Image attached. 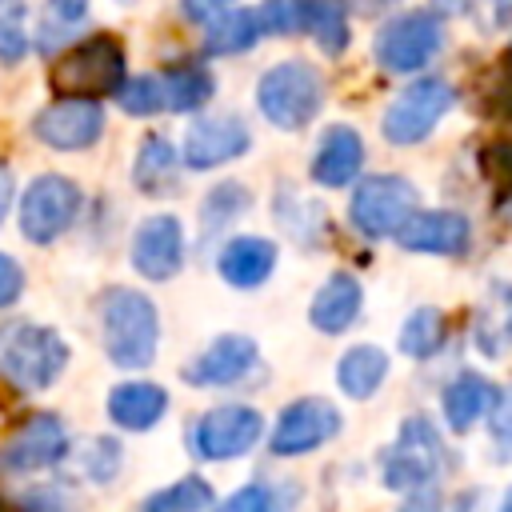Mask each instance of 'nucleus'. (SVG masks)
<instances>
[{
    "label": "nucleus",
    "mask_w": 512,
    "mask_h": 512,
    "mask_svg": "<svg viewBox=\"0 0 512 512\" xmlns=\"http://www.w3.org/2000/svg\"><path fill=\"white\" fill-rule=\"evenodd\" d=\"M100 320H104V352L116 368H148L152 364L156 340H160V320L144 292H136V288L104 292Z\"/></svg>",
    "instance_id": "f257e3e1"
},
{
    "label": "nucleus",
    "mask_w": 512,
    "mask_h": 512,
    "mask_svg": "<svg viewBox=\"0 0 512 512\" xmlns=\"http://www.w3.org/2000/svg\"><path fill=\"white\" fill-rule=\"evenodd\" d=\"M256 104H260L268 124H276L284 132L304 128L320 112V104H324V80L304 60L272 64L260 76V84H256Z\"/></svg>",
    "instance_id": "f03ea898"
},
{
    "label": "nucleus",
    "mask_w": 512,
    "mask_h": 512,
    "mask_svg": "<svg viewBox=\"0 0 512 512\" xmlns=\"http://www.w3.org/2000/svg\"><path fill=\"white\" fill-rule=\"evenodd\" d=\"M52 88L64 96H96V92H116L124 84V52L116 36H88L72 44L48 72Z\"/></svg>",
    "instance_id": "7ed1b4c3"
},
{
    "label": "nucleus",
    "mask_w": 512,
    "mask_h": 512,
    "mask_svg": "<svg viewBox=\"0 0 512 512\" xmlns=\"http://www.w3.org/2000/svg\"><path fill=\"white\" fill-rule=\"evenodd\" d=\"M68 364V344L60 340V332L52 328H16L0 352V368L8 376L12 388L20 392H40L48 384H56V376Z\"/></svg>",
    "instance_id": "20e7f679"
},
{
    "label": "nucleus",
    "mask_w": 512,
    "mask_h": 512,
    "mask_svg": "<svg viewBox=\"0 0 512 512\" xmlns=\"http://www.w3.org/2000/svg\"><path fill=\"white\" fill-rule=\"evenodd\" d=\"M440 460H444V444H440L432 420L428 416H408L400 424V436L384 452V484L392 492L428 488L432 476L440 472Z\"/></svg>",
    "instance_id": "39448f33"
},
{
    "label": "nucleus",
    "mask_w": 512,
    "mask_h": 512,
    "mask_svg": "<svg viewBox=\"0 0 512 512\" xmlns=\"http://www.w3.org/2000/svg\"><path fill=\"white\" fill-rule=\"evenodd\" d=\"M80 212V188L68 176H36L20 196V232L32 244L56 240Z\"/></svg>",
    "instance_id": "423d86ee"
},
{
    "label": "nucleus",
    "mask_w": 512,
    "mask_h": 512,
    "mask_svg": "<svg viewBox=\"0 0 512 512\" xmlns=\"http://www.w3.org/2000/svg\"><path fill=\"white\" fill-rule=\"evenodd\" d=\"M452 100H456V92L444 80H432V76L412 80L388 104V112H384V124L380 128H384L388 144H420L440 124V116L452 108Z\"/></svg>",
    "instance_id": "0eeeda50"
},
{
    "label": "nucleus",
    "mask_w": 512,
    "mask_h": 512,
    "mask_svg": "<svg viewBox=\"0 0 512 512\" xmlns=\"http://www.w3.org/2000/svg\"><path fill=\"white\" fill-rule=\"evenodd\" d=\"M412 212H416V188L404 176H368L348 204V216L364 236H396V228Z\"/></svg>",
    "instance_id": "6e6552de"
},
{
    "label": "nucleus",
    "mask_w": 512,
    "mask_h": 512,
    "mask_svg": "<svg viewBox=\"0 0 512 512\" xmlns=\"http://www.w3.org/2000/svg\"><path fill=\"white\" fill-rule=\"evenodd\" d=\"M440 44L444 32L432 12H404L376 32V60L388 72H416L440 52Z\"/></svg>",
    "instance_id": "1a4fd4ad"
},
{
    "label": "nucleus",
    "mask_w": 512,
    "mask_h": 512,
    "mask_svg": "<svg viewBox=\"0 0 512 512\" xmlns=\"http://www.w3.org/2000/svg\"><path fill=\"white\" fill-rule=\"evenodd\" d=\"M340 424H344V416L336 412V404H328L320 396H304L280 412L268 444L276 456H304V452L328 444L340 432Z\"/></svg>",
    "instance_id": "9d476101"
},
{
    "label": "nucleus",
    "mask_w": 512,
    "mask_h": 512,
    "mask_svg": "<svg viewBox=\"0 0 512 512\" xmlns=\"http://www.w3.org/2000/svg\"><path fill=\"white\" fill-rule=\"evenodd\" d=\"M260 436H264V420L256 408L224 404V408H212L196 420L192 444L204 460H232V456H244Z\"/></svg>",
    "instance_id": "9b49d317"
},
{
    "label": "nucleus",
    "mask_w": 512,
    "mask_h": 512,
    "mask_svg": "<svg viewBox=\"0 0 512 512\" xmlns=\"http://www.w3.org/2000/svg\"><path fill=\"white\" fill-rule=\"evenodd\" d=\"M64 452H68L64 424L52 412H36L0 444V468L4 472H36V468L64 460Z\"/></svg>",
    "instance_id": "f8f14e48"
},
{
    "label": "nucleus",
    "mask_w": 512,
    "mask_h": 512,
    "mask_svg": "<svg viewBox=\"0 0 512 512\" xmlns=\"http://www.w3.org/2000/svg\"><path fill=\"white\" fill-rule=\"evenodd\" d=\"M32 132L56 148V152H76V148H88L100 140L104 132V112L96 100H80V96H68V100H56L48 104L36 120H32Z\"/></svg>",
    "instance_id": "ddd939ff"
},
{
    "label": "nucleus",
    "mask_w": 512,
    "mask_h": 512,
    "mask_svg": "<svg viewBox=\"0 0 512 512\" xmlns=\"http://www.w3.org/2000/svg\"><path fill=\"white\" fill-rule=\"evenodd\" d=\"M184 260V232L180 220L168 212L148 216L132 236V268L148 280H168L180 272Z\"/></svg>",
    "instance_id": "4468645a"
},
{
    "label": "nucleus",
    "mask_w": 512,
    "mask_h": 512,
    "mask_svg": "<svg viewBox=\"0 0 512 512\" xmlns=\"http://www.w3.org/2000/svg\"><path fill=\"white\" fill-rule=\"evenodd\" d=\"M240 152H248V128L240 116H204L184 132L188 168H216Z\"/></svg>",
    "instance_id": "2eb2a0df"
},
{
    "label": "nucleus",
    "mask_w": 512,
    "mask_h": 512,
    "mask_svg": "<svg viewBox=\"0 0 512 512\" xmlns=\"http://www.w3.org/2000/svg\"><path fill=\"white\" fill-rule=\"evenodd\" d=\"M468 220L460 212L436 208V212H412L400 228H396V244L412 248V252H432V256H456L468 248Z\"/></svg>",
    "instance_id": "dca6fc26"
},
{
    "label": "nucleus",
    "mask_w": 512,
    "mask_h": 512,
    "mask_svg": "<svg viewBox=\"0 0 512 512\" xmlns=\"http://www.w3.org/2000/svg\"><path fill=\"white\" fill-rule=\"evenodd\" d=\"M252 364H256V340L232 332V336L212 340V344L184 368V380L196 384V388H220V384L240 380Z\"/></svg>",
    "instance_id": "f3484780"
},
{
    "label": "nucleus",
    "mask_w": 512,
    "mask_h": 512,
    "mask_svg": "<svg viewBox=\"0 0 512 512\" xmlns=\"http://www.w3.org/2000/svg\"><path fill=\"white\" fill-rule=\"evenodd\" d=\"M364 168V140L356 128L348 124H332L324 136H320V148L312 156V180L320 188H344L360 176Z\"/></svg>",
    "instance_id": "a211bd4d"
},
{
    "label": "nucleus",
    "mask_w": 512,
    "mask_h": 512,
    "mask_svg": "<svg viewBox=\"0 0 512 512\" xmlns=\"http://www.w3.org/2000/svg\"><path fill=\"white\" fill-rule=\"evenodd\" d=\"M168 408V396L160 384H148V380H128V384H116L108 392V420L124 432H144L152 428Z\"/></svg>",
    "instance_id": "6ab92c4d"
},
{
    "label": "nucleus",
    "mask_w": 512,
    "mask_h": 512,
    "mask_svg": "<svg viewBox=\"0 0 512 512\" xmlns=\"http://www.w3.org/2000/svg\"><path fill=\"white\" fill-rule=\"evenodd\" d=\"M216 268L232 288H256L276 268V244L264 236H236L224 244Z\"/></svg>",
    "instance_id": "aec40b11"
},
{
    "label": "nucleus",
    "mask_w": 512,
    "mask_h": 512,
    "mask_svg": "<svg viewBox=\"0 0 512 512\" xmlns=\"http://www.w3.org/2000/svg\"><path fill=\"white\" fill-rule=\"evenodd\" d=\"M360 304H364V296H360V280L348 276V272H336V276H328V280L320 284V292L312 296V304H308V320H312L320 332L336 336V332H344V328L360 316Z\"/></svg>",
    "instance_id": "412c9836"
},
{
    "label": "nucleus",
    "mask_w": 512,
    "mask_h": 512,
    "mask_svg": "<svg viewBox=\"0 0 512 512\" xmlns=\"http://www.w3.org/2000/svg\"><path fill=\"white\" fill-rule=\"evenodd\" d=\"M472 336H476V348L484 356H504L512 348V284L488 288V300L476 312Z\"/></svg>",
    "instance_id": "4be33fe9"
},
{
    "label": "nucleus",
    "mask_w": 512,
    "mask_h": 512,
    "mask_svg": "<svg viewBox=\"0 0 512 512\" xmlns=\"http://www.w3.org/2000/svg\"><path fill=\"white\" fill-rule=\"evenodd\" d=\"M444 416H448V428L452 432H468L476 424V416L484 408H492L496 400V388L480 376V372H460L448 388H444Z\"/></svg>",
    "instance_id": "5701e85b"
},
{
    "label": "nucleus",
    "mask_w": 512,
    "mask_h": 512,
    "mask_svg": "<svg viewBox=\"0 0 512 512\" xmlns=\"http://www.w3.org/2000/svg\"><path fill=\"white\" fill-rule=\"evenodd\" d=\"M384 372H388V356H384L376 344H356V348H348V352L340 356V364H336V384L344 388V396L368 400V396L380 388Z\"/></svg>",
    "instance_id": "b1692460"
},
{
    "label": "nucleus",
    "mask_w": 512,
    "mask_h": 512,
    "mask_svg": "<svg viewBox=\"0 0 512 512\" xmlns=\"http://www.w3.org/2000/svg\"><path fill=\"white\" fill-rule=\"evenodd\" d=\"M300 28H308L328 56H340L348 48V24L336 0H300Z\"/></svg>",
    "instance_id": "393cba45"
},
{
    "label": "nucleus",
    "mask_w": 512,
    "mask_h": 512,
    "mask_svg": "<svg viewBox=\"0 0 512 512\" xmlns=\"http://www.w3.org/2000/svg\"><path fill=\"white\" fill-rule=\"evenodd\" d=\"M136 188L144 192H168L176 184V148L164 136H148L136 152Z\"/></svg>",
    "instance_id": "a878e982"
},
{
    "label": "nucleus",
    "mask_w": 512,
    "mask_h": 512,
    "mask_svg": "<svg viewBox=\"0 0 512 512\" xmlns=\"http://www.w3.org/2000/svg\"><path fill=\"white\" fill-rule=\"evenodd\" d=\"M260 36V16L252 8H240V12H220L212 24H208V36H204V48L224 56V52H244L252 48Z\"/></svg>",
    "instance_id": "bb28decb"
},
{
    "label": "nucleus",
    "mask_w": 512,
    "mask_h": 512,
    "mask_svg": "<svg viewBox=\"0 0 512 512\" xmlns=\"http://www.w3.org/2000/svg\"><path fill=\"white\" fill-rule=\"evenodd\" d=\"M440 340H444V312H440V308H416V312L400 324V336H396L400 352L412 356V360L432 356V352L440 348Z\"/></svg>",
    "instance_id": "cd10ccee"
},
{
    "label": "nucleus",
    "mask_w": 512,
    "mask_h": 512,
    "mask_svg": "<svg viewBox=\"0 0 512 512\" xmlns=\"http://www.w3.org/2000/svg\"><path fill=\"white\" fill-rule=\"evenodd\" d=\"M208 504H212V488H208L200 476H184V480H176L172 488L152 492V496L140 504V512H204Z\"/></svg>",
    "instance_id": "c85d7f7f"
},
{
    "label": "nucleus",
    "mask_w": 512,
    "mask_h": 512,
    "mask_svg": "<svg viewBox=\"0 0 512 512\" xmlns=\"http://www.w3.org/2000/svg\"><path fill=\"white\" fill-rule=\"evenodd\" d=\"M208 96H212V76H208V72H200V68H176V72L168 76L164 100L172 104V112H192V108H200Z\"/></svg>",
    "instance_id": "c756f323"
},
{
    "label": "nucleus",
    "mask_w": 512,
    "mask_h": 512,
    "mask_svg": "<svg viewBox=\"0 0 512 512\" xmlns=\"http://www.w3.org/2000/svg\"><path fill=\"white\" fill-rule=\"evenodd\" d=\"M116 96H120V108L128 116H152L164 104V84L156 76H136V80H124L116 88Z\"/></svg>",
    "instance_id": "7c9ffc66"
},
{
    "label": "nucleus",
    "mask_w": 512,
    "mask_h": 512,
    "mask_svg": "<svg viewBox=\"0 0 512 512\" xmlns=\"http://www.w3.org/2000/svg\"><path fill=\"white\" fill-rule=\"evenodd\" d=\"M28 52L24 36V0H0V60L16 64Z\"/></svg>",
    "instance_id": "2f4dec72"
},
{
    "label": "nucleus",
    "mask_w": 512,
    "mask_h": 512,
    "mask_svg": "<svg viewBox=\"0 0 512 512\" xmlns=\"http://www.w3.org/2000/svg\"><path fill=\"white\" fill-rule=\"evenodd\" d=\"M244 204H248V188H240V184H216V188L204 196L200 220H204V228L212 232V228H220L224 220H232L236 212H244Z\"/></svg>",
    "instance_id": "473e14b6"
},
{
    "label": "nucleus",
    "mask_w": 512,
    "mask_h": 512,
    "mask_svg": "<svg viewBox=\"0 0 512 512\" xmlns=\"http://www.w3.org/2000/svg\"><path fill=\"white\" fill-rule=\"evenodd\" d=\"M260 16V32H296L300 28V0H264Z\"/></svg>",
    "instance_id": "72a5a7b5"
},
{
    "label": "nucleus",
    "mask_w": 512,
    "mask_h": 512,
    "mask_svg": "<svg viewBox=\"0 0 512 512\" xmlns=\"http://www.w3.org/2000/svg\"><path fill=\"white\" fill-rule=\"evenodd\" d=\"M488 428H492V440L512 448V384L496 392L492 400V416H488Z\"/></svg>",
    "instance_id": "f704fd0d"
},
{
    "label": "nucleus",
    "mask_w": 512,
    "mask_h": 512,
    "mask_svg": "<svg viewBox=\"0 0 512 512\" xmlns=\"http://www.w3.org/2000/svg\"><path fill=\"white\" fill-rule=\"evenodd\" d=\"M220 512H272V496H268L260 484H248V488H240L236 496H228V500L220 504Z\"/></svg>",
    "instance_id": "c9c22d12"
},
{
    "label": "nucleus",
    "mask_w": 512,
    "mask_h": 512,
    "mask_svg": "<svg viewBox=\"0 0 512 512\" xmlns=\"http://www.w3.org/2000/svg\"><path fill=\"white\" fill-rule=\"evenodd\" d=\"M20 292H24V272H20V264L0 252V308H8Z\"/></svg>",
    "instance_id": "e433bc0d"
},
{
    "label": "nucleus",
    "mask_w": 512,
    "mask_h": 512,
    "mask_svg": "<svg viewBox=\"0 0 512 512\" xmlns=\"http://www.w3.org/2000/svg\"><path fill=\"white\" fill-rule=\"evenodd\" d=\"M232 0H184V12H188V20H216L220 16V8H228Z\"/></svg>",
    "instance_id": "4c0bfd02"
},
{
    "label": "nucleus",
    "mask_w": 512,
    "mask_h": 512,
    "mask_svg": "<svg viewBox=\"0 0 512 512\" xmlns=\"http://www.w3.org/2000/svg\"><path fill=\"white\" fill-rule=\"evenodd\" d=\"M400 512H440V496H436L432 488H416V492L400 504Z\"/></svg>",
    "instance_id": "58836bf2"
},
{
    "label": "nucleus",
    "mask_w": 512,
    "mask_h": 512,
    "mask_svg": "<svg viewBox=\"0 0 512 512\" xmlns=\"http://www.w3.org/2000/svg\"><path fill=\"white\" fill-rule=\"evenodd\" d=\"M48 4H52V12H56L60 20H80L84 8H88V0H48Z\"/></svg>",
    "instance_id": "ea45409f"
},
{
    "label": "nucleus",
    "mask_w": 512,
    "mask_h": 512,
    "mask_svg": "<svg viewBox=\"0 0 512 512\" xmlns=\"http://www.w3.org/2000/svg\"><path fill=\"white\" fill-rule=\"evenodd\" d=\"M428 4H432V12H440V16H456V12L468 8V0H428Z\"/></svg>",
    "instance_id": "a19ab883"
},
{
    "label": "nucleus",
    "mask_w": 512,
    "mask_h": 512,
    "mask_svg": "<svg viewBox=\"0 0 512 512\" xmlns=\"http://www.w3.org/2000/svg\"><path fill=\"white\" fill-rule=\"evenodd\" d=\"M8 204H12V176H8L4 168H0V220H4Z\"/></svg>",
    "instance_id": "79ce46f5"
},
{
    "label": "nucleus",
    "mask_w": 512,
    "mask_h": 512,
    "mask_svg": "<svg viewBox=\"0 0 512 512\" xmlns=\"http://www.w3.org/2000/svg\"><path fill=\"white\" fill-rule=\"evenodd\" d=\"M492 4H496V12H500V20H504V16L512 12V0H492Z\"/></svg>",
    "instance_id": "37998d69"
},
{
    "label": "nucleus",
    "mask_w": 512,
    "mask_h": 512,
    "mask_svg": "<svg viewBox=\"0 0 512 512\" xmlns=\"http://www.w3.org/2000/svg\"><path fill=\"white\" fill-rule=\"evenodd\" d=\"M500 512H512V488H508V496H504V504H500Z\"/></svg>",
    "instance_id": "c03bdc74"
}]
</instances>
